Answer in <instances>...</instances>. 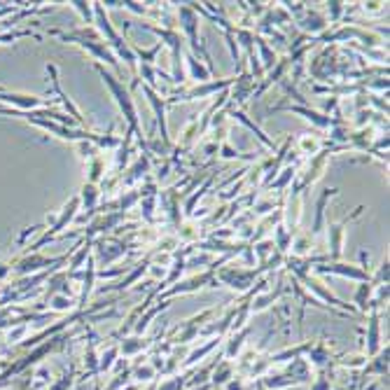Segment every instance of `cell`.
<instances>
[{"instance_id": "1", "label": "cell", "mask_w": 390, "mask_h": 390, "mask_svg": "<svg viewBox=\"0 0 390 390\" xmlns=\"http://www.w3.org/2000/svg\"><path fill=\"white\" fill-rule=\"evenodd\" d=\"M96 71H98V75H101V80L105 82V86H108V91L113 94L115 98V103H117V108H120V113L124 115V120H127L129 124V131H131L136 138H138V143L143 145V150L145 154L150 157V150H147V143H145V136H143V129H140V122H138V110H136V103H133V98H131V91L124 86V82H120L113 73L110 71H105V68L101 64H96Z\"/></svg>"}, {"instance_id": "2", "label": "cell", "mask_w": 390, "mask_h": 390, "mask_svg": "<svg viewBox=\"0 0 390 390\" xmlns=\"http://www.w3.org/2000/svg\"><path fill=\"white\" fill-rule=\"evenodd\" d=\"M52 35H57V38H61L64 42H73V45H80L82 49H86V52L91 54L94 59L101 61L108 66H113L120 75H124V68L120 66V59L113 54V49H110L108 45H105V40L98 35V30L94 28H77V30H52Z\"/></svg>"}, {"instance_id": "3", "label": "cell", "mask_w": 390, "mask_h": 390, "mask_svg": "<svg viewBox=\"0 0 390 390\" xmlns=\"http://www.w3.org/2000/svg\"><path fill=\"white\" fill-rule=\"evenodd\" d=\"M176 12H178V21H180V28L185 30V38H187V42L192 45V52H194V57H196V54H201V57L206 59V64H208V71L213 73V61H210L206 47H203L201 42H199V24H201L199 21V12L192 8V3L189 5H180V8H178Z\"/></svg>"}, {"instance_id": "4", "label": "cell", "mask_w": 390, "mask_h": 390, "mask_svg": "<svg viewBox=\"0 0 390 390\" xmlns=\"http://www.w3.org/2000/svg\"><path fill=\"white\" fill-rule=\"evenodd\" d=\"M215 283H222V286H229L232 290H236V292H248V290L252 288V283H255V278L262 274V269H239L236 264L234 267H222V269H215Z\"/></svg>"}, {"instance_id": "5", "label": "cell", "mask_w": 390, "mask_h": 390, "mask_svg": "<svg viewBox=\"0 0 390 390\" xmlns=\"http://www.w3.org/2000/svg\"><path fill=\"white\" fill-rule=\"evenodd\" d=\"M0 105H8L10 110L19 115L26 113H38L52 105V98H40V96H30V94H19V91H10V89H0Z\"/></svg>"}, {"instance_id": "6", "label": "cell", "mask_w": 390, "mask_h": 390, "mask_svg": "<svg viewBox=\"0 0 390 390\" xmlns=\"http://www.w3.org/2000/svg\"><path fill=\"white\" fill-rule=\"evenodd\" d=\"M77 210H80V199H77V196H73V199L68 201L66 206H64V210H61V213L57 215V220H54V225L49 227L45 234H42V239H40V241H35V243L30 245V252H38L40 248L47 243V241H52L54 236H57V234L64 232V227H68L73 220L77 218Z\"/></svg>"}, {"instance_id": "7", "label": "cell", "mask_w": 390, "mask_h": 390, "mask_svg": "<svg viewBox=\"0 0 390 390\" xmlns=\"http://www.w3.org/2000/svg\"><path fill=\"white\" fill-rule=\"evenodd\" d=\"M383 351V334H381V313L376 308L369 311V320H367V334H364L362 342V355L371 360L374 355H379Z\"/></svg>"}, {"instance_id": "8", "label": "cell", "mask_w": 390, "mask_h": 390, "mask_svg": "<svg viewBox=\"0 0 390 390\" xmlns=\"http://www.w3.org/2000/svg\"><path fill=\"white\" fill-rule=\"evenodd\" d=\"M364 210V206H358L349 218H344L342 222H327V241H330V257L332 259H339L344 252V234H346V227L351 225V220H355L358 215H360Z\"/></svg>"}, {"instance_id": "9", "label": "cell", "mask_w": 390, "mask_h": 390, "mask_svg": "<svg viewBox=\"0 0 390 390\" xmlns=\"http://www.w3.org/2000/svg\"><path fill=\"white\" fill-rule=\"evenodd\" d=\"M68 262V257H54V259H49V257H40L38 252H33L30 257H24L17 262V267H12V276H28V274H35V271H40V269H54V267H59V264H64Z\"/></svg>"}, {"instance_id": "10", "label": "cell", "mask_w": 390, "mask_h": 390, "mask_svg": "<svg viewBox=\"0 0 390 390\" xmlns=\"http://www.w3.org/2000/svg\"><path fill=\"white\" fill-rule=\"evenodd\" d=\"M315 274H332V276H342L351 278V281H369V271H364L362 267L355 264H342V262H327V264H315Z\"/></svg>"}, {"instance_id": "11", "label": "cell", "mask_w": 390, "mask_h": 390, "mask_svg": "<svg viewBox=\"0 0 390 390\" xmlns=\"http://www.w3.org/2000/svg\"><path fill=\"white\" fill-rule=\"evenodd\" d=\"M295 21L299 24L301 30H306V33L311 35H318L323 33V30L330 26V21L325 19V15L320 10H313V8H304L299 12V15L295 17Z\"/></svg>"}, {"instance_id": "12", "label": "cell", "mask_w": 390, "mask_h": 390, "mask_svg": "<svg viewBox=\"0 0 390 390\" xmlns=\"http://www.w3.org/2000/svg\"><path fill=\"white\" fill-rule=\"evenodd\" d=\"M234 80H220V82H203V86H192V89L187 91H176V94L171 96V103L173 101H192V98H206L210 94H215V91H220V89H227L229 84H232Z\"/></svg>"}, {"instance_id": "13", "label": "cell", "mask_w": 390, "mask_h": 390, "mask_svg": "<svg viewBox=\"0 0 390 390\" xmlns=\"http://www.w3.org/2000/svg\"><path fill=\"white\" fill-rule=\"evenodd\" d=\"M143 94L147 96V103L152 105L154 110V117H157V127H162V140H164V147L166 150H171V140H169V131H166V103L164 98L157 94L154 89H150L147 84H143Z\"/></svg>"}, {"instance_id": "14", "label": "cell", "mask_w": 390, "mask_h": 390, "mask_svg": "<svg viewBox=\"0 0 390 390\" xmlns=\"http://www.w3.org/2000/svg\"><path fill=\"white\" fill-rule=\"evenodd\" d=\"M47 73H49V77H52V84H54V91H57V94L61 96V103H64V108L68 110V113H71V117H73V122L77 124V127H84V115L80 113V108L75 103L71 101V98H68L66 94H64V86H61V80H59V68L54 66V64H47Z\"/></svg>"}, {"instance_id": "15", "label": "cell", "mask_w": 390, "mask_h": 390, "mask_svg": "<svg viewBox=\"0 0 390 390\" xmlns=\"http://www.w3.org/2000/svg\"><path fill=\"white\" fill-rule=\"evenodd\" d=\"M306 364L315 371H323L330 367L332 362V353H330V346H327L325 342H313L311 349H308V353L304 355Z\"/></svg>"}, {"instance_id": "16", "label": "cell", "mask_w": 390, "mask_h": 390, "mask_svg": "<svg viewBox=\"0 0 390 390\" xmlns=\"http://www.w3.org/2000/svg\"><path fill=\"white\" fill-rule=\"evenodd\" d=\"M250 337V327H243V330H239V332H232L229 334V342L225 344V351H222V358L229 362H234L236 358L243 353V346H245V339Z\"/></svg>"}, {"instance_id": "17", "label": "cell", "mask_w": 390, "mask_h": 390, "mask_svg": "<svg viewBox=\"0 0 390 390\" xmlns=\"http://www.w3.org/2000/svg\"><path fill=\"white\" fill-rule=\"evenodd\" d=\"M339 194V189L337 187H332V189H323V194L318 196V201H315V222H313V229L308 232V236L315 239V236H320L323 234V229H325V206H327V199L330 196H337Z\"/></svg>"}, {"instance_id": "18", "label": "cell", "mask_w": 390, "mask_h": 390, "mask_svg": "<svg viewBox=\"0 0 390 390\" xmlns=\"http://www.w3.org/2000/svg\"><path fill=\"white\" fill-rule=\"evenodd\" d=\"M80 206H84L86 208V218L84 220H89L91 215L96 213V208H98V199H101V189H98V185H91V183H84L82 185V192H80Z\"/></svg>"}, {"instance_id": "19", "label": "cell", "mask_w": 390, "mask_h": 390, "mask_svg": "<svg viewBox=\"0 0 390 390\" xmlns=\"http://www.w3.org/2000/svg\"><path fill=\"white\" fill-rule=\"evenodd\" d=\"M150 339H145V337H138V334H133V337H127V339H122V344L117 346L120 349V355L122 358H136V355H140L145 349H150Z\"/></svg>"}, {"instance_id": "20", "label": "cell", "mask_w": 390, "mask_h": 390, "mask_svg": "<svg viewBox=\"0 0 390 390\" xmlns=\"http://www.w3.org/2000/svg\"><path fill=\"white\" fill-rule=\"evenodd\" d=\"M185 59H187L185 61V66H187V73H185V75H187L189 80H194V82H199V84L210 82V75H213V73L208 71V66H203L194 54H185Z\"/></svg>"}, {"instance_id": "21", "label": "cell", "mask_w": 390, "mask_h": 390, "mask_svg": "<svg viewBox=\"0 0 390 390\" xmlns=\"http://www.w3.org/2000/svg\"><path fill=\"white\" fill-rule=\"evenodd\" d=\"M234 362L229 360H220L218 364H215L213 374H210V386L213 388H225L229 381L234 379Z\"/></svg>"}, {"instance_id": "22", "label": "cell", "mask_w": 390, "mask_h": 390, "mask_svg": "<svg viewBox=\"0 0 390 390\" xmlns=\"http://www.w3.org/2000/svg\"><path fill=\"white\" fill-rule=\"evenodd\" d=\"M327 145L330 143H325L320 136H299L297 138V150H299V154H311V157L320 154Z\"/></svg>"}, {"instance_id": "23", "label": "cell", "mask_w": 390, "mask_h": 390, "mask_svg": "<svg viewBox=\"0 0 390 390\" xmlns=\"http://www.w3.org/2000/svg\"><path fill=\"white\" fill-rule=\"evenodd\" d=\"M369 364L362 367V376H386L388 374V349H383L379 355H374Z\"/></svg>"}, {"instance_id": "24", "label": "cell", "mask_w": 390, "mask_h": 390, "mask_svg": "<svg viewBox=\"0 0 390 390\" xmlns=\"http://www.w3.org/2000/svg\"><path fill=\"white\" fill-rule=\"evenodd\" d=\"M103 173H105V157L101 154V150H98L94 157L86 159V183L98 185V180L103 178Z\"/></svg>"}, {"instance_id": "25", "label": "cell", "mask_w": 390, "mask_h": 390, "mask_svg": "<svg viewBox=\"0 0 390 390\" xmlns=\"http://www.w3.org/2000/svg\"><path fill=\"white\" fill-rule=\"evenodd\" d=\"M229 115H232V117H234V120H239L241 124H245V127H248V129H250V131H252V133H255V136H257V138H259V140H262V143H264V145H267V147H271V150H276V143H274V140H271V138H269V136H267V133H264V131H262V129H259V127H257V124H255V122H250V120H248V117H245L243 113H241V110H229Z\"/></svg>"}, {"instance_id": "26", "label": "cell", "mask_w": 390, "mask_h": 390, "mask_svg": "<svg viewBox=\"0 0 390 390\" xmlns=\"http://www.w3.org/2000/svg\"><path fill=\"white\" fill-rule=\"evenodd\" d=\"M47 306L52 308V313H64L71 311L75 306V299L71 295H61V292H49L47 297Z\"/></svg>"}, {"instance_id": "27", "label": "cell", "mask_w": 390, "mask_h": 390, "mask_svg": "<svg viewBox=\"0 0 390 390\" xmlns=\"http://www.w3.org/2000/svg\"><path fill=\"white\" fill-rule=\"evenodd\" d=\"M290 248H292V252L297 257H306L308 252H311V248H313V239L308 236V232H301V234H297V236H292V243H290Z\"/></svg>"}, {"instance_id": "28", "label": "cell", "mask_w": 390, "mask_h": 390, "mask_svg": "<svg viewBox=\"0 0 390 390\" xmlns=\"http://www.w3.org/2000/svg\"><path fill=\"white\" fill-rule=\"evenodd\" d=\"M154 376H157V369H154L150 362L131 367V379L136 381V386H138V383H150Z\"/></svg>"}, {"instance_id": "29", "label": "cell", "mask_w": 390, "mask_h": 390, "mask_svg": "<svg viewBox=\"0 0 390 390\" xmlns=\"http://www.w3.org/2000/svg\"><path fill=\"white\" fill-rule=\"evenodd\" d=\"M117 358H120V349H117V346H110L108 351L98 355V371H103V374H105V371H110Z\"/></svg>"}, {"instance_id": "30", "label": "cell", "mask_w": 390, "mask_h": 390, "mask_svg": "<svg viewBox=\"0 0 390 390\" xmlns=\"http://www.w3.org/2000/svg\"><path fill=\"white\" fill-rule=\"evenodd\" d=\"M33 383H30V390H45L49 388V383H52V374H49L47 367H38L33 371Z\"/></svg>"}, {"instance_id": "31", "label": "cell", "mask_w": 390, "mask_h": 390, "mask_svg": "<svg viewBox=\"0 0 390 390\" xmlns=\"http://www.w3.org/2000/svg\"><path fill=\"white\" fill-rule=\"evenodd\" d=\"M311 390H332V374L327 369L318 371L311 379Z\"/></svg>"}, {"instance_id": "32", "label": "cell", "mask_w": 390, "mask_h": 390, "mask_svg": "<svg viewBox=\"0 0 390 390\" xmlns=\"http://www.w3.org/2000/svg\"><path fill=\"white\" fill-rule=\"evenodd\" d=\"M71 8L77 10L84 21H94V3H71Z\"/></svg>"}, {"instance_id": "33", "label": "cell", "mask_w": 390, "mask_h": 390, "mask_svg": "<svg viewBox=\"0 0 390 390\" xmlns=\"http://www.w3.org/2000/svg\"><path fill=\"white\" fill-rule=\"evenodd\" d=\"M344 12V3H337V0H332V3H327V21H339V17H342Z\"/></svg>"}, {"instance_id": "34", "label": "cell", "mask_w": 390, "mask_h": 390, "mask_svg": "<svg viewBox=\"0 0 390 390\" xmlns=\"http://www.w3.org/2000/svg\"><path fill=\"white\" fill-rule=\"evenodd\" d=\"M185 388V376H173V379L162 381V386H157L154 390H183Z\"/></svg>"}, {"instance_id": "35", "label": "cell", "mask_w": 390, "mask_h": 390, "mask_svg": "<svg viewBox=\"0 0 390 390\" xmlns=\"http://www.w3.org/2000/svg\"><path fill=\"white\" fill-rule=\"evenodd\" d=\"M28 332H30V327H28L26 323H19V327H17V330H10V332H8V342H10V344L21 342V339L26 337Z\"/></svg>"}, {"instance_id": "36", "label": "cell", "mask_w": 390, "mask_h": 390, "mask_svg": "<svg viewBox=\"0 0 390 390\" xmlns=\"http://www.w3.org/2000/svg\"><path fill=\"white\" fill-rule=\"evenodd\" d=\"M122 8L129 10V12H133V15H140V17L150 12V8H145V5H140V3H129V0H122Z\"/></svg>"}, {"instance_id": "37", "label": "cell", "mask_w": 390, "mask_h": 390, "mask_svg": "<svg viewBox=\"0 0 390 390\" xmlns=\"http://www.w3.org/2000/svg\"><path fill=\"white\" fill-rule=\"evenodd\" d=\"M362 10L371 12V15H381V12L386 10V5L383 3H362Z\"/></svg>"}, {"instance_id": "38", "label": "cell", "mask_w": 390, "mask_h": 390, "mask_svg": "<svg viewBox=\"0 0 390 390\" xmlns=\"http://www.w3.org/2000/svg\"><path fill=\"white\" fill-rule=\"evenodd\" d=\"M71 386H73V374H66L64 379H61V381H59L57 386H54L52 390H68Z\"/></svg>"}, {"instance_id": "39", "label": "cell", "mask_w": 390, "mask_h": 390, "mask_svg": "<svg viewBox=\"0 0 390 390\" xmlns=\"http://www.w3.org/2000/svg\"><path fill=\"white\" fill-rule=\"evenodd\" d=\"M255 390H267V388H264L262 383H259V379H257V381H255Z\"/></svg>"}]
</instances>
